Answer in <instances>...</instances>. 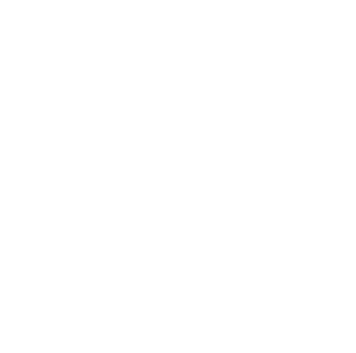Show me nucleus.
<instances>
[]
</instances>
